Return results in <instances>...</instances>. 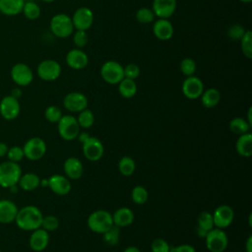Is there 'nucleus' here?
<instances>
[{
	"mask_svg": "<svg viewBox=\"0 0 252 252\" xmlns=\"http://www.w3.org/2000/svg\"><path fill=\"white\" fill-rule=\"evenodd\" d=\"M42 218L43 215L36 206L28 205L19 209L14 221L20 229L32 231L41 226Z\"/></svg>",
	"mask_w": 252,
	"mask_h": 252,
	"instance_id": "obj_1",
	"label": "nucleus"
},
{
	"mask_svg": "<svg viewBox=\"0 0 252 252\" xmlns=\"http://www.w3.org/2000/svg\"><path fill=\"white\" fill-rule=\"evenodd\" d=\"M87 225L94 233L102 234L113 224L112 214L106 210H95L90 214L87 220Z\"/></svg>",
	"mask_w": 252,
	"mask_h": 252,
	"instance_id": "obj_2",
	"label": "nucleus"
},
{
	"mask_svg": "<svg viewBox=\"0 0 252 252\" xmlns=\"http://www.w3.org/2000/svg\"><path fill=\"white\" fill-rule=\"evenodd\" d=\"M49 29L52 34L58 38H67L75 31L71 17L65 13L55 14L50 19Z\"/></svg>",
	"mask_w": 252,
	"mask_h": 252,
	"instance_id": "obj_3",
	"label": "nucleus"
},
{
	"mask_svg": "<svg viewBox=\"0 0 252 252\" xmlns=\"http://www.w3.org/2000/svg\"><path fill=\"white\" fill-rule=\"evenodd\" d=\"M22 176V168L18 162L11 160L0 163V187L10 188L18 184Z\"/></svg>",
	"mask_w": 252,
	"mask_h": 252,
	"instance_id": "obj_4",
	"label": "nucleus"
},
{
	"mask_svg": "<svg viewBox=\"0 0 252 252\" xmlns=\"http://www.w3.org/2000/svg\"><path fill=\"white\" fill-rule=\"evenodd\" d=\"M205 244L210 252H224L228 246L226 232L218 227H213L205 236Z\"/></svg>",
	"mask_w": 252,
	"mask_h": 252,
	"instance_id": "obj_5",
	"label": "nucleus"
},
{
	"mask_svg": "<svg viewBox=\"0 0 252 252\" xmlns=\"http://www.w3.org/2000/svg\"><path fill=\"white\" fill-rule=\"evenodd\" d=\"M57 129L59 136L65 141H73L77 139L81 131L77 118L71 114H63L57 123Z\"/></svg>",
	"mask_w": 252,
	"mask_h": 252,
	"instance_id": "obj_6",
	"label": "nucleus"
},
{
	"mask_svg": "<svg viewBox=\"0 0 252 252\" xmlns=\"http://www.w3.org/2000/svg\"><path fill=\"white\" fill-rule=\"evenodd\" d=\"M101 79L109 85H117L123 78V66L115 60L105 61L99 70Z\"/></svg>",
	"mask_w": 252,
	"mask_h": 252,
	"instance_id": "obj_7",
	"label": "nucleus"
},
{
	"mask_svg": "<svg viewBox=\"0 0 252 252\" xmlns=\"http://www.w3.org/2000/svg\"><path fill=\"white\" fill-rule=\"evenodd\" d=\"M62 72L61 65L54 59L41 60L36 67V74L40 80L45 82L56 81Z\"/></svg>",
	"mask_w": 252,
	"mask_h": 252,
	"instance_id": "obj_8",
	"label": "nucleus"
},
{
	"mask_svg": "<svg viewBox=\"0 0 252 252\" xmlns=\"http://www.w3.org/2000/svg\"><path fill=\"white\" fill-rule=\"evenodd\" d=\"M10 76L12 81L18 87H27L33 81V72L32 68L24 62L14 64L10 70Z\"/></svg>",
	"mask_w": 252,
	"mask_h": 252,
	"instance_id": "obj_9",
	"label": "nucleus"
},
{
	"mask_svg": "<svg viewBox=\"0 0 252 252\" xmlns=\"http://www.w3.org/2000/svg\"><path fill=\"white\" fill-rule=\"evenodd\" d=\"M47 150L46 143L39 137L30 138L23 147L24 157L30 160L35 161L43 158Z\"/></svg>",
	"mask_w": 252,
	"mask_h": 252,
	"instance_id": "obj_10",
	"label": "nucleus"
},
{
	"mask_svg": "<svg viewBox=\"0 0 252 252\" xmlns=\"http://www.w3.org/2000/svg\"><path fill=\"white\" fill-rule=\"evenodd\" d=\"M82 151H83L84 157L88 160L97 161L103 157L104 146L98 138L94 136H90L82 144Z\"/></svg>",
	"mask_w": 252,
	"mask_h": 252,
	"instance_id": "obj_11",
	"label": "nucleus"
},
{
	"mask_svg": "<svg viewBox=\"0 0 252 252\" xmlns=\"http://www.w3.org/2000/svg\"><path fill=\"white\" fill-rule=\"evenodd\" d=\"M89 99L87 95L81 92H70L63 97V106L66 110L78 113L87 108Z\"/></svg>",
	"mask_w": 252,
	"mask_h": 252,
	"instance_id": "obj_12",
	"label": "nucleus"
},
{
	"mask_svg": "<svg viewBox=\"0 0 252 252\" xmlns=\"http://www.w3.org/2000/svg\"><path fill=\"white\" fill-rule=\"evenodd\" d=\"M212 216L214 226L221 229L228 227L234 220V211L232 207L225 204L218 206Z\"/></svg>",
	"mask_w": 252,
	"mask_h": 252,
	"instance_id": "obj_13",
	"label": "nucleus"
},
{
	"mask_svg": "<svg viewBox=\"0 0 252 252\" xmlns=\"http://www.w3.org/2000/svg\"><path fill=\"white\" fill-rule=\"evenodd\" d=\"M75 30L88 31L94 24V16L89 7H79L71 17Z\"/></svg>",
	"mask_w": 252,
	"mask_h": 252,
	"instance_id": "obj_14",
	"label": "nucleus"
},
{
	"mask_svg": "<svg viewBox=\"0 0 252 252\" xmlns=\"http://www.w3.org/2000/svg\"><path fill=\"white\" fill-rule=\"evenodd\" d=\"M204 90L205 89L202 80L195 75L186 77L181 86L182 94L186 98L191 100L200 98Z\"/></svg>",
	"mask_w": 252,
	"mask_h": 252,
	"instance_id": "obj_15",
	"label": "nucleus"
},
{
	"mask_svg": "<svg viewBox=\"0 0 252 252\" xmlns=\"http://www.w3.org/2000/svg\"><path fill=\"white\" fill-rule=\"evenodd\" d=\"M21 105L18 98L11 94L5 95L0 100V114L6 120H13L19 116Z\"/></svg>",
	"mask_w": 252,
	"mask_h": 252,
	"instance_id": "obj_16",
	"label": "nucleus"
},
{
	"mask_svg": "<svg viewBox=\"0 0 252 252\" xmlns=\"http://www.w3.org/2000/svg\"><path fill=\"white\" fill-rule=\"evenodd\" d=\"M65 62L73 70H83L89 64V56L83 49L76 47L67 52Z\"/></svg>",
	"mask_w": 252,
	"mask_h": 252,
	"instance_id": "obj_17",
	"label": "nucleus"
},
{
	"mask_svg": "<svg viewBox=\"0 0 252 252\" xmlns=\"http://www.w3.org/2000/svg\"><path fill=\"white\" fill-rule=\"evenodd\" d=\"M49 189L58 196L68 195L72 190L71 180L62 174H53L48 179Z\"/></svg>",
	"mask_w": 252,
	"mask_h": 252,
	"instance_id": "obj_18",
	"label": "nucleus"
},
{
	"mask_svg": "<svg viewBox=\"0 0 252 252\" xmlns=\"http://www.w3.org/2000/svg\"><path fill=\"white\" fill-rule=\"evenodd\" d=\"M177 8V0H153L152 10L155 16L161 19H169Z\"/></svg>",
	"mask_w": 252,
	"mask_h": 252,
	"instance_id": "obj_19",
	"label": "nucleus"
},
{
	"mask_svg": "<svg viewBox=\"0 0 252 252\" xmlns=\"http://www.w3.org/2000/svg\"><path fill=\"white\" fill-rule=\"evenodd\" d=\"M153 33L158 40H169L174 33V28L169 19L158 18L153 22Z\"/></svg>",
	"mask_w": 252,
	"mask_h": 252,
	"instance_id": "obj_20",
	"label": "nucleus"
},
{
	"mask_svg": "<svg viewBox=\"0 0 252 252\" xmlns=\"http://www.w3.org/2000/svg\"><path fill=\"white\" fill-rule=\"evenodd\" d=\"M49 239V232L42 227H39L32 231L29 239V245L32 251L41 252L47 248Z\"/></svg>",
	"mask_w": 252,
	"mask_h": 252,
	"instance_id": "obj_21",
	"label": "nucleus"
},
{
	"mask_svg": "<svg viewBox=\"0 0 252 252\" xmlns=\"http://www.w3.org/2000/svg\"><path fill=\"white\" fill-rule=\"evenodd\" d=\"M63 170L65 176L70 180H78L84 173V165L78 158L69 157L63 163Z\"/></svg>",
	"mask_w": 252,
	"mask_h": 252,
	"instance_id": "obj_22",
	"label": "nucleus"
},
{
	"mask_svg": "<svg viewBox=\"0 0 252 252\" xmlns=\"http://www.w3.org/2000/svg\"><path fill=\"white\" fill-rule=\"evenodd\" d=\"M19 208L17 205L8 199L0 200V223L8 224L15 220Z\"/></svg>",
	"mask_w": 252,
	"mask_h": 252,
	"instance_id": "obj_23",
	"label": "nucleus"
},
{
	"mask_svg": "<svg viewBox=\"0 0 252 252\" xmlns=\"http://www.w3.org/2000/svg\"><path fill=\"white\" fill-rule=\"evenodd\" d=\"M135 219L134 212L128 207H121L118 208L112 214V220L113 224L118 227H126L133 223Z\"/></svg>",
	"mask_w": 252,
	"mask_h": 252,
	"instance_id": "obj_24",
	"label": "nucleus"
},
{
	"mask_svg": "<svg viewBox=\"0 0 252 252\" xmlns=\"http://www.w3.org/2000/svg\"><path fill=\"white\" fill-rule=\"evenodd\" d=\"M214 221H213V216L208 211L201 212L197 217V228L196 233L199 237L205 238L206 234L213 228Z\"/></svg>",
	"mask_w": 252,
	"mask_h": 252,
	"instance_id": "obj_25",
	"label": "nucleus"
},
{
	"mask_svg": "<svg viewBox=\"0 0 252 252\" xmlns=\"http://www.w3.org/2000/svg\"><path fill=\"white\" fill-rule=\"evenodd\" d=\"M235 150L242 158H250L252 156V134L250 132L238 136L235 142Z\"/></svg>",
	"mask_w": 252,
	"mask_h": 252,
	"instance_id": "obj_26",
	"label": "nucleus"
},
{
	"mask_svg": "<svg viewBox=\"0 0 252 252\" xmlns=\"http://www.w3.org/2000/svg\"><path fill=\"white\" fill-rule=\"evenodd\" d=\"M26 0H0V13L4 16L13 17L22 13Z\"/></svg>",
	"mask_w": 252,
	"mask_h": 252,
	"instance_id": "obj_27",
	"label": "nucleus"
},
{
	"mask_svg": "<svg viewBox=\"0 0 252 252\" xmlns=\"http://www.w3.org/2000/svg\"><path fill=\"white\" fill-rule=\"evenodd\" d=\"M201 103L206 108H214L216 107L221 98L220 92L216 88H209L204 90L201 96Z\"/></svg>",
	"mask_w": 252,
	"mask_h": 252,
	"instance_id": "obj_28",
	"label": "nucleus"
},
{
	"mask_svg": "<svg viewBox=\"0 0 252 252\" xmlns=\"http://www.w3.org/2000/svg\"><path fill=\"white\" fill-rule=\"evenodd\" d=\"M18 185L21 189L25 191H33L40 185V178L36 173L28 172L22 174L18 182Z\"/></svg>",
	"mask_w": 252,
	"mask_h": 252,
	"instance_id": "obj_29",
	"label": "nucleus"
},
{
	"mask_svg": "<svg viewBox=\"0 0 252 252\" xmlns=\"http://www.w3.org/2000/svg\"><path fill=\"white\" fill-rule=\"evenodd\" d=\"M118 93L124 98H131L133 97L138 91L137 84L135 80L123 78L118 84Z\"/></svg>",
	"mask_w": 252,
	"mask_h": 252,
	"instance_id": "obj_30",
	"label": "nucleus"
},
{
	"mask_svg": "<svg viewBox=\"0 0 252 252\" xmlns=\"http://www.w3.org/2000/svg\"><path fill=\"white\" fill-rule=\"evenodd\" d=\"M117 167L118 171L123 176H131L136 170V162L131 157L124 156L119 159Z\"/></svg>",
	"mask_w": 252,
	"mask_h": 252,
	"instance_id": "obj_31",
	"label": "nucleus"
},
{
	"mask_svg": "<svg viewBox=\"0 0 252 252\" xmlns=\"http://www.w3.org/2000/svg\"><path fill=\"white\" fill-rule=\"evenodd\" d=\"M229 130L235 134V135H242L245 133H248L251 126L249 125V123L246 121L245 118L242 117H234L230 120L229 124H228Z\"/></svg>",
	"mask_w": 252,
	"mask_h": 252,
	"instance_id": "obj_32",
	"label": "nucleus"
},
{
	"mask_svg": "<svg viewBox=\"0 0 252 252\" xmlns=\"http://www.w3.org/2000/svg\"><path fill=\"white\" fill-rule=\"evenodd\" d=\"M22 13L28 20L33 21L40 17L41 10H40L39 5L36 2H34L32 0H28V1H25V3H24Z\"/></svg>",
	"mask_w": 252,
	"mask_h": 252,
	"instance_id": "obj_33",
	"label": "nucleus"
},
{
	"mask_svg": "<svg viewBox=\"0 0 252 252\" xmlns=\"http://www.w3.org/2000/svg\"><path fill=\"white\" fill-rule=\"evenodd\" d=\"M76 118L80 128H83V129H89L94 123V114L88 107L78 112V116Z\"/></svg>",
	"mask_w": 252,
	"mask_h": 252,
	"instance_id": "obj_34",
	"label": "nucleus"
},
{
	"mask_svg": "<svg viewBox=\"0 0 252 252\" xmlns=\"http://www.w3.org/2000/svg\"><path fill=\"white\" fill-rule=\"evenodd\" d=\"M131 199L136 205H144L149 199V192L144 186L136 185L131 190Z\"/></svg>",
	"mask_w": 252,
	"mask_h": 252,
	"instance_id": "obj_35",
	"label": "nucleus"
},
{
	"mask_svg": "<svg viewBox=\"0 0 252 252\" xmlns=\"http://www.w3.org/2000/svg\"><path fill=\"white\" fill-rule=\"evenodd\" d=\"M136 20L138 23L142 24V25H148L151 24L155 21V13L153 12L152 8L149 7H142L139 8L135 14Z\"/></svg>",
	"mask_w": 252,
	"mask_h": 252,
	"instance_id": "obj_36",
	"label": "nucleus"
},
{
	"mask_svg": "<svg viewBox=\"0 0 252 252\" xmlns=\"http://www.w3.org/2000/svg\"><path fill=\"white\" fill-rule=\"evenodd\" d=\"M240 41V47L243 55L247 59L252 58V32L250 30H246L245 33L241 37Z\"/></svg>",
	"mask_w": 252,
	"mask_h": 252,
	"instance_id": "obj_37",
	"label": "nucleus"
},
{
	"mask_svg": "<svg viewBox=\"0 0 252 252\" xmlns=\"http://www.w3.org/2000/svg\"><path fill=\"white\" fill-rule=\"evenodd\" d=\"M103 241L110 246L116 245L120 240V227L112 225L108 230L102 233Z\"/></svg>",
	"mask_w": 252,
	"mask_h": 252,
	"instance_id": "obj_38",
	"label": "nucleus"
},
{
	"mask_svg": "<svg viewBox=\"0 0 252 252\" xmlns=\"http://www.w3.org/2000/svg\"><path fill=\"white\" fill-rule=\"evenodd\" d=\"M179 68H180L181 73L185 77H190V76L195 75V72L197 70V64L194 59H192L190 57H185L180 61Z\"/></svg>",
	"mask_w": 252,
	"mask_h": 252,
	"instance_id": "obj_39",
	"label": "nucleus"
},
{
	"mask_svg": "<svg viewBox=\"0 0 252 252\" xmlns=\"http://www.w3.org/2000/svg\"><path fill=\"white\" fill-rule=\"evenodd\" d=\"M63 116L62 110L56 105H49L44 110V117L50 123H58V121Z\"/></svg>",
	"mask_w": 252,
	"mask_h": 252,
	"instance_id": "obj_40",
	"label": "nucleus"
},
{
	"mask_svg": "<svg viewBox=\"0 0 252 252\" xmlns=\"http://www.w3.org/2000/svg\"><path fill=\"white\" fill-rule=\"evenodd\" d=\"M73 36V43L77 48H84L89 42V35L87 31H80L76 30L72 33Z\"/></svg>",
	"mask_w": 252,
	"mask_h": 252,
	"instance_id": "obj_41",
	"label": "nucleus"
},
{
	"mask_svg": "<svg viewBox=\"0 0 252 252\" xmlns=\"http://www.w3.org/2000/svg\"><path fill=\"white\" fill-rule=\"evenodd\" d=\"M246 29L239 25V24H233L230 27H228L227 31H226V35L233 41H237L240 40L241 37L243 36V34L245 33Z\"/></svg>",
	"mask_w": 252,
	"mask_h": 252,
	"instance_id": "obj_42",
	"label": "nucleus"
},
{
	"mask_svg": "<svg viewBox=\"0 0 252 252\" xmlns=\"http://www.w3.org/2000/svg\"><path fill=\"white\" fill-rule=\"evenodd\" d=\"M59 226V220L57 217L53 216V215H47V216H43L42 218V221H41V226L43 229H45L46 231H54L58 228Z\"/></svg>",
	"mask_w": 252,
	"mask_h": 252,
	"instance_id": "obj_43",
	"label": "nucleus"
},
{
	"mask_svg": "<svg viewBox=\"0 0 252 252\" xmlns=\"http://www.w3.org/2000/svg\"><path fill=\"white\" fill-rule=\"evenodd\" d=\"M169 243L160 237L155 238L151 243V251L152 252H169L170 249Z\"/></svg>",
	"mask_w": 252,
	"mask_h": 252,
	"instance_id": "obj_44",
	"label": "nucleus"
},
{
	"mask_svg": "<svg viewBox=\"0 0 252 252\" xmlns=\"http://www.w3.org/2000/svg\"><path fill=\"white\" fill-rule=\"evenodd\" d=\"M123 73H124V78L136 80L140 76L141 70L137 64L128 63L126 66L123 67Z\"/></svg>",
	"mask_w": 252,
	"mask_h": 252,
	"instance_id": "obj_45",
	"label": "nucleus"
},
{
	"mask_svg": "<svg viewBox=\"0 0 252 252\" xmlns=\"http://www.w3.org/2000/svg\"><path fill=\"white\" fill-rule=\"evenodd\" d=\"M6 156L8 158V160L18 162V163L25 158L23 148H21L19 146H13V147L9 148Z\"/></svg>",
	"mask_w": 252,
	"mask_h": 252,
	"instance_id": "obj_46",
	"label": "nucleus"
},
{
	"mask_svg": "<svg viewBox=\"0 0 252 252\" xmlns=\"http://www.w3.org/2000/svg\"><path fill=\"white\" fill-rule=\"evenodd\" d=\"M169 252H197L196 249L194 248V246H192L191 244H179L173 247H170Z\"/></svg>",
	"mask_w": 252,
	"mask_h": 252,
	"instance_id": "obj_47",
	"label": "nucleus"
},
{
	"mask_svg": "<svg viewBox=\"0 0 252 252\" xmlns=\"http://www.w3.org/2000/svg\"><path fill=\"white\" fill-rule=\"evenodd\" d=\"M90 136H91V135H90L88 132H86V131H80V133H79L77 139L83 144Z\"/></svg>",
	"mask_w": 252,
	"mask_h": 252,
	"instance_id": "obj_48",
	"label": "nucleus"
},
{
	"mask_svg": "<svg viewBox=\"0 0 252 252\" xmlns=\"http://www.w3.org/2000/svg\"><path fill=\"white\" fill-rule=\"evenodd\" d=\"M8 146L3 143V142H0V158H3L7 155V152H8Z\"/></svg>",
	"mask_w": 252,
	"mask_h": 252,
	"instance_id": "obj_49",
	"label": "nucleus"
},
{
	"mask_svg": "<svg viewBox=\"0 0 252 252\" xmlns=\"http://www.w3.org/2000/svg\"><path fill=\"white\" fill-rule=\"evenodd\" d=\"M245 252H252V235H249L246 239Z\"/></svg>",
	"mask_w": 252,
	"mask_h": 252,
	"instance_id": "obj_50",
	"label": "nucleus"
},
{
	"mask_svg": "<svg viewBox=\"0 0 252 252\" xmlns=\"http://www.w3.org/2000/svg\"><path fill=\"white\" fill-rule=\"evenodd\" d=\"M10 94H11L12 96H14V97H16V98H18V99H19V98L22 96V91H21L20 87H19V88H15V89H13Z\"/></svg>",
	"mask_w": 252,
	"mask_h": 252,
	"instance_id": "obj_51",
	"label": "nucleus"
},
{
	"mask_svg": "<svg viewBox=\"0 0 252 252\" xmlns=\"http://www.w3.org/2000/svg\"><path fill=\"white\" fill-rule=\"evenodd\" d=\"M123 252H141V250L137 247V246H134V245H130L128 247H126Z\"/></svg>",
	"mask_w": 252,
	"mask_h": 252,
	"instance_id": "obj_52",
	"label": "nucleus"
},
{
	"mask_svg": "<svg viewBox=\"0 0 252 252\" xmlns=\"http://www.w3.org/2000/svg\"><path fill=\"white\" fill-rule=\"evenodd\" d=\"M251 114H252V107L250 106V107L248 108V111H247V118H245L246 121L249 123L250 126H252V117H251Z\"/></svg>",
	"mask_w": 252,
	"mask_h": 252,
	"instance_id": "obj_53",
	"label": "nucleus"
},
{
	"mask_svg": "<svg viewBox=\"0 0 252 252\" xmlns=\"http://www.w3.org/2000/svg\"><path fill=\"white\" fill-rule=\"evenodd\" d=\"M40 185L43 186V187H46L48 185V180L47 179H43V180L40 179Z\"/></svg>",
	"mask_w": 252,
	"mask_h": 252,
	"instance_id": "obj_54",
	"label": "nucleus"
},
{
	"mask_svg": "<svg viewBox=\"0 0 252 252\" xmlns=\"http://www.w3.org/2000/svg\"><path fill=\"white\" fill-rule=\"evenodd\" d=\"M239 1L242 3H250L252 0H239Z\"/></svg>",
	"mask_w": 252,
	"mask_h": 252,
	"instance_id": "obj_55",
	"label": "nucleus"
},
{
	"mask_svg": "<svg viewBox=\"0 0 252 252\" xmlns=\"http://www.w3.org/2000/svg\"><path fill=\"white\" fill-rule=\"evenodd\" d=\"M41 1H43V2H46V3H52V2H54L55 0H41Z\"/></svg>",
	"mask_w": 252,
	"mask_h": 252,
	"instance_id": "obj_56",
	"label": "nucleus"
},
{
	"mask_svg": "<svg viewBox=\"0 0 252 252\" xmlns=\"http://www.w3.org/2000/svg\"><path fill=\"white\" fill-rule=\"evenodd\" d=\"M0 252H1V250H0Z\"/></svg>",
	"mask_w": 252,
	"mask_h": 252,
	"instance_id": "obj_57",
	"label": "nucleus"
}]
</instances>
